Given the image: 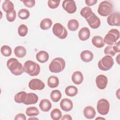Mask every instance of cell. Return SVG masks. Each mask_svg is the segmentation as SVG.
Segmentation results:
<instances>
[{"instance_id":"52a82bcc","label":"cell","mask_w":120,"mask_h":120,"mask_svg":"<svg viewBox=\"0 0 120 120\" xmlns=\"http://www.w3.org/2000/svg\"><path fill=\"white\" fill-rule=\"evenodd\" d=\"M112 10V5L110 2L105 0L101 2L98 9L99 15L102 16H107L110 15Z\"/></svg>"},{"instance_id":"74e56055","label":"cell","mask_w":120,"mask_h":120,"mask_svg":"<svg viewBox=\"0 0 120 120\" xmlns=\"http://www.w3.org/2000/svg\"><path fill=\"white\" fill-rule=\"evenodd\" d=\"M60 0H49L48 1V6L51 9H55L57 8L60 4Z\"/></svg>"},{"instance_id":"60d3db41","label":"cell","mask_w":120,"mask_h":120,"mask_svg":"<svg viewBox=\"0 0 120 120\" xmlns=\"http://www.w3.org/2000/svg\"><path fill=\"white\" fill-rule=\"evenodd\" d=\"M85 3L88 6H92L97 2V0H86L85 1Z\"/></svg>"},{"instance_id":"f35d334b","label":"cell","mask_w":120,"mask_h":120,"mask_svg":"<svg viewBox=\"0 0 120 120\" xmlns=\"http://www.w3.org/2000/svg\"><path fill=\"white\" fill-rule=\"evenodd\" d=\"M22 2L24 5L27 8H31L33 7L35 5V0H22Z\"/></svg>"},{"instance_id":"4fadbf2b","label":"cell","mask_w":120,"mask_h":120,"mask_svg":"<svg viewBox=\"0 0 120 120\" xmlns=\"http://www.w3.org/2000/svg\"><path fill=\"white\" fill-rule=\"evenodd\" d=\"M120 41L115 43L113 45H109L107 46L104 49V53L106 55L113 56L117 52H120Z\"/></svg>"},{"instance_id":"ba28073f","label":"cell","mask_w":120,"mask_h":120,"mask_svg":"<svg viewBox=\"0 0 120 120\" xmlns=\"http://www.w3.org/2000/svg\"><path fill=\"white\" fill-rule=\"evenodd\" d=\"M52 32L55 36L60 39H65L68 36L67 30L60 23H56L53 25Z\"/></svg>"},{"instance_id":"5b68a950","label":"cell","mask_w":120,"mask_h":120,"mask_svg":"<svg viewBox=\"0 0 120 120\" xmlns=\"http://www.w3.org/2000/svg\"><path fill=\"white\" fill-rule=\"evenodd\" d=\"M120 38V32L116 29H111L105 36L104 41L108 45H113Z\"/></svg>"},{"instance_id":"e0dca14e","label":"cell","mask_w":120,"mask_h":120,"mask_svg":"<svg viewBox=\"0 0 120 120\" xmlns=\"http://www.w3.org/2000/svg\"><path fill=\"white\" fill-rule=\"evenodd\" d=\"M90 36V32L87 27H83L80 29L78 32V37L82 41H85L89 38Z\"/></svg>"},{"instance_id":"7402d4cb","label":"cell","mask_w":120,"mask_h":120,"mask_svg":"<svg viewBox=\"0 0 120 120\" xmlns=\"http://www.w3.org/2000/svg\"><path fill=\"white\" fill-rule=\"evenodd\" d=\"M39 106L40 109L45 112H48L52 107L51 102L47 99H43L39 103Z\"/></svg>"},{"instance_id":"44dd1931","label":"cell","mask_w":120,"mask_h":120,"mask_svg":"<svg viewBox=\"0 0 120 120\" xmlns=\"http://www.w3.org/2000/svg\"><path fill=\"white\" fill-rule=\"evenodd\" d=\"M80 57L82 61L86 62H89L92 60L93 58V54L89 50H84L81 52Z\"/></svg>"},{"instance_id":"d590c367","label":"cell","mask_w":120,"mask_h":120,"mask_svg":"<svg viewBox=\"0 0 120 120\" xmlns=\"http://www.w3.org/2000/svg\"><path fill=\"white\" fill-rule=\"evenodd\" d=\"M28 31V29L27 26L24 24H21L18 28V33L19 36L21 37L25 36Z\"/></svg>"},{"instance_id":"cb8c5ba5","label":"cell","mask_w":120,"mask_h":120,"mask_svg":"<svg viewBox=\"0 0 120 120\" xmlns=\"http://www.w3.org/2000/svg\"><path fill=\"white\" fill-rule=\"evenodd\" d=\"M27 93L24 91L16 93L14 97V100L17 103H23L26 98Z\"/></svg>"},{"instance_id":"d6986e66","label":"cell","mask_w":120,"mask_h":120,"mask_svg":"<svg viewBox=\"0 0 120 120\" xmlns=\"http://www.w3.org/2000/svg\"><path fill=\"white\" fill-rule=\"evenodd\" d=\"M72 81L75 84L79 85L81 84L83 80L82 74L79 71H75L72 75Z\"/></svg>"},{"instance_id":"7a4b0ae2","label":"cell","mask_w":120,"mask_h":120,"mask_svg":"<svg viewBox=\"0 0 120 120\" xmlns=\"http://www.w3.org/2000/svg\"><path fill=\"white\" fill-rule=\"evenodd\" d=\"M7 66L10 72L15 75H20L24 72V67L21 63L14 58L9 59L7 62Z\"/></svg>"},{"instance_id":"f1b7e54d","label":"cell","mask_w":120,"mask_h":120,"mask_svg":"<svg viewBox=\"0 0 120 120\" xmlns=\"http://www.w3.org/2000/svg\"><path fill=\"white\" fill-rule=\"evenodd\" d=\"M52 25V20L48 18L43 19L40 23V27L43 30H47L51 28Z\"/></svg>"},{"instance_id":"ac0fdd59","label":"cell","mask_w":120,"mask_h":120,"mask_svg":"<svg viewBox=\"0 0 120 120\" xmlns=\"http://www.w3.org/2000/svg\"><path fill=\"white\" fill-rule=\"evenodd\" d=\"M38 100V97L37 94L34 93H27L26 100L23 104L26 105L35 104L37 103Z\"/></svg>"},{"instance_id":"ab89813d","label":"cell","mask_w":120,"mask_h":120,"mask_svg":"<svg viewBox=\"0 0 120 120\" xmlns=\"http://www.w3.org/2000/svg\"><path fill=\"white\" fill-rule=\"evenodd\" d=\"M14 119L15 120H26V118L23 113H20L16 114Z\"/></svg>"},{"instance_id":"7c38bea8","label":"cell","mask_w":120,"mask_h":120,"mask_svg":"<svg viewBox=\"0 0 120 120\" xmlns=\"http://www.w3.org/2000/svg\"><path fill=\"white\" fill-rule=\"evenodd\" d=\"M28 86L30 89L33 90H42L44 89L45 86L44 82L37 78L31 79L29 82Z\"/></svg>"},{"instance_id":"7bdbcfd3","label":"cell","mask_w":120,"mask_h":120,"mask_svg":"<svg viewBox=\"0 0 120 120\" xmlns=\"http://www.w3.org/2000/svg\"><path fill=\"white\" fill-rule=\"evenodd\" d=\"M120 54H118V56H117V57L116 58V61H117V63H118V64H119V65H120V62H119V60H120Z\"/></svg>"},{"instance_id":"9c48e42d","label":"cell","mask_w":120,"mask_h":120,"mask_svg":"<svg viewBox=\"0 0 120 120\" xmlns=\"http://www.w3.org/2000/svg\"><path fill=\"white\" fill-rule=\"evenodd\" d=\"M110 109V104L107 100L105 98L99 99L97 103V109L101 115H105L108 114Z\"/></svg>"},{"instance_id":"8fae6325","label":"cell","mask_w":120,"mask_h":120,"mask_svg":"<svg viewBox=\"0 0 120 120\" xmlns=\"http://www.w3.org/2000/svg\"><path fill=\"white\" fill-rule=\"evenodd\" d=\"M107 23L110 26H120V13L119 12L111 14L107 18Z\"/></svg>"},{"instance_id":"4316f807","label":"cell","mask_w":120,"mask_h":120,"mask_svg":"<svg viewBox=\"0 0 120 120\" xmlns=\"http://www.w3.org/2000/svg\"><path fill=\"white\" fill-rule=\"evenodd\" d=\"M65 92L66 95L69 97H73L77 95L78 93V89L75 86L70 85L66 88Z\"/></svg>"},{"instance_id":"1f68e13d","label":"cell","mask_w":120,"mask_h":120,"mask_svg":"<svg viewBox=\"0 0 120 120\" xmlns=\"http://www.w3.org/2000/svg\"><path fill=\"white\" fill-rule=\"evenodd\" d=\"M26 113L28 116L32 117L38 115L39 114V111L36 107L30 106L26 109Z\"/></svg>"},{"instance_id":"836d02e7","label":"cell","mask_w":120,"mask_h":120,"mask_svg":"<svg viewBox=\"0 0 120 120\" xmlns=\"http://www.w3.org/2000/svg\"><path fill=\"white\" fill-rule=\"evenodd\" d=\"M30 14L29 11L25 8L20 9L18 13V17L22 20H26L30 16Z\"/></svg>"},{"instance_id":"8d00e7d4","label":"cell","mask_w":120,"mask_h":120,"mask_svg":"<svg viewBox=\"0 0 120 120\" xmlns=\"http://www.w3.org/2000/svg\"><path fill=\"white\" fill-rule=\"evenodd\" d=\"M6 18L7 20L9 22H13L16 18V11L15 10L6 13Z\"/></svg>"},{"instance_id":"ee69618b","label":"cell","mask_w":120,"mask_h":120,"mask_svg":"<svg viewBox=\"0 0 120 120\" xmlns=\"http://www.w3.org/2000/svg\"><path fill=\"white\" fill-rule=\"evenodd\" d=\"M33 120V119H36V120H38V118H36V117H33V116H32V117H31V118H29V119H28V120Z\"/></svg>"},{"instance_id":"484cf974","label":"cell","mask_w":120,"mask_h":120,"mask_svg":"<svg viewBox=\"0 0 120 120\" xmlns=\"http://www.w3.org/2000/svg\"><path fill=\"white\" fill-rule=\"evenodd\" d=\"M59 84V80L58 78L54 75L50 76L47 80V85L51 88L57 87Z\"/></svg>"},{"instance_id":"f6af8a7d","label":"cell","mask_w":120,"mask_h":120,"mask_svg":"<svg viewBox=\"0 0 120 120\" xmlns=\"http://www.w3.org/2000/svg\"><path fill=\"white\" fill-rule=\"evenodd\" d=\"M98 119H104L105 120V118H96V120H98Z\"/></svg>"},{"instance_id":"277c9868","label":"cell","mask_w":120,"mask_h":120,"mask_svg":"<svg viewBox=\"0 0 120 120\" xmlns=\"http://www.w3.org/2000/svg\"><path fill=\"white\" fill-rule=\"evenodd\" d=\"M66 63L64 60L60 57L55 58L51 62L49 68L52 73H58L62 71L65 68Z\"/></svg>"},{"instance_id":"603a6c76","label":"cell","mask_w":120,"mask_h":120,"mask_svg":"<svg viewBox=\"0 0 120 120\" xmlns=\"http://www.w3.org/2000/svg\"><path fill=\"white\" fill-rule=\"evenodd\" d=\"M92 44L97 48H102L105 45L103 38L100 36H94L91 40Z\"/></svg>"},{"instance_id":"ffe728a7","label":"cell","mask_w":120,"mask_h":120,"mask_svg":"<svg viewBox=\"0 0 120 120\" xmlns=\"http://www.w3.org/2000/svg\"><path fill=\"white\" fill-rule=\"evenodd\" d=\"M36 58L38 62L41 63H44L48 61L49 56L47 52L45 51H41L36 54Z\"/></svg>"},{"instance_id":"b9f144b4","label":"cell","mask_w":120,"mask_h":120,"mask_svg":"<svg viewBox=\"0 0 120 120\" xmlns=\"http://www.w3.org/2000/svg\"><path fill=\"white\" fill-rule=\"evenodd\" d=\"M61 120H72V118L71 116L69 114H65L64 116H62V117L61 118Z\"/></svg>"},{"instance_id":"5bb4252c","label":"cell","mask_w":120,"mask_h":120,"mask_svg":"<svg viewBox=\"0 0 120 120\" xmlns=\"http://www.w3.org/2000/svg\"><path fill=\"white\" fill-rule=\"evenodd\" d=\"M96 83L97 87L100 90L105 89L108 83V79L104 75H99L96 78Z\"/></svg>"},{"instance_id":"3957f363","label":"cell","mask_w":120,"mask_h":120,"mask_svg":"<svg viewBox=\"0 0 120 120\" xmlns=\"http://www.w3.org/2000/svg\"><path fill=\"white\" fill-rule=\"evenodd\" d=\"M24 72L30 76H36L39 74L40 71V67L38 64L32 61L27 60L24 64Z\"/></svg>"},{"instance_id":"6da1fadb","label":"cell","mask_w":120,"mask_h":120,"mask_svg":"<svg viewBox=\"0 0 120 120\" xmlns=\"http://www.w3.org/2000/svg\"><path fill=\"white\" fill-rule=\"evenodd\" d=\"M81 15L85 18L89 26L92 29L98 28L101 24L99 18L94 13L89 7L83 8L80 11Z\"/></svg>"},{"instance_id":"f546056e","label":"cell","mask_w":120,"mask_h":120,"mask_svg":"<svg viewBox=\"0 0 120 120\" xmlns=\"http://www.w3.org/2000/svg\"><path fill=\"white\" fill-rule=\"evenodd\" d=\"M62 94L61 92L58 90H54L52 91L50 94V98L54 102H58L61 98Z\"/></svg>"},{"instance_id":"d4e9b609","label":"cell","mask_w":120,"mask_h":120,"mask_svg":"<svg viewBox=\"0 0 120 120\" xmlns=\"http://www.w3.org/2000/svg\"><path fill=\"white\" fill-rule=\"evenodd\" d=\"M14 53L15 55L18 58H23L26 54V49L25 47L22 46H16L14 50Z\"/></svg>"},{"instance_id":"8992f818","label":"cell","mask_w":120,"mask_h":120,"mask_svg":"<svg viewBox=\"0 0 120 120\" xmlns=\"http://www.w3.org/2000/svg\"><path fill=\"white\" fill-rule=\"evenodd\" d=\"M114 64L112 58L109 55L104 56L98 62V67L102 71H108L110 70Z\"/></svg>"},{"instance_id":"e575fe53","label":"cell","mask_w":120,"mask_h":120,"mask_svg":"<svg viewBox=\"0 0 120 120\" xmlns=\"http://www.w3.org/2000/svg\"><path fill=\"white\" fill-rule=\"evenodd\" d=\"M0 52L4 56L8 57L11 55L12 50L10 46L7 45H4L1 47Z\"/></svg>"},{"instance_id":"9a60e30c","label":"cell","mask_w":120,"mask_h":120,"mask_svg":"<svg viewBox=\"0 0 120 120\" xmlns=\"http://www.w3.org/2000/svg\"><path fill=\"white\" fill-rule=\"evenodd\" d=\"M60 107L61 109L65 112L71 111L73 107L72 101L68 98H63L60 102Z\"/></svg>"},{"instance_id":"30bf717a","label":"cell","mask_w":120,"mask_h":120,"mask_svg":"<svg viewBox=\"0 0 120 120\" xmlns=\"http://www.w3.org/2000/svg\"><path fill=\"white\" fill-rule=\"evenodd\" d=\"M63 9L69 14H73L76 11L75 2L73 0H64L62 4Z\"/></svg>"},{"instance_id":"d6a6232c","label":"cell","mask_w":120,"mask_h":120,"mask_svg":"<svg viewBox=\"0 0 120 120\" xmlns=\"http://www.w3.org/2000/svg\"><path fill=\"white\" fill-rule=\"evenodd\" d=\"M51 118L53 120H59L62 117V113L60 109L58 108L54 109L50 113Z\"/></svg>"},{"instance_id":"83f0119b","label":"cell","mask_w":120,"mask_h":120,"mask_svg":"<svg viewBox=\"0 0 120 120\" xmlns=\"http://www.w3.org/2000/svg\"><path fill=\"white\" fill-rule=\"evenodd\" d=\"M2 8L4 11L6 13L10 12L14 10V5L13 2L10 0H5L3 3Z\"/></svg>"},{"instance_id":"2e32d148","label":"cell","mask_w":120,"mask_h":120,"mask_svg":"<svg viewBox=\"0 0 120 120\" xmlns=\"http://www.w3.org/2000/svg\"><path fill=\"white\" fill-rule=\"evenodd\" d=\"M84 117L88 119H92L96 116V111L95 109L91 106H87L85 107L83 111Z\"/></svg>"},{"instance_id":"4dcf8cb0","label":"cell","mask_w":120,"mask_h":120,"mask_svg":"<svg viewBox=\"0 0 120 120\" xmlns=\"http://www.w3.org/2000/svg\"><path fill=\"white\" fill-rule=\"evenodd\" d=\"M79 25V24L78 21L75 19H71L68 22V29L72 31L77 30Z\"/></svg>"}]
</instances>
